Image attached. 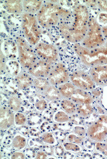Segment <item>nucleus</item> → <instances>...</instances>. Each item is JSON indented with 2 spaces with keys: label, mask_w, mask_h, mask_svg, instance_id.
<instances>
[{
  "label": "nucleus",
  "mask_w": 107,
  "mask_h": 159,
  "mask_svg": "<svg viewBox=\"0 0 107 159\" xmlns=\"http://www.w3.org/2000/svg\"><path fill=\"white\" fill-rule=\"evenodd\" d=\"M90 16L85 5H79L74 9L71 24L62 21L59 24L60 32L64 38L72 43H79L87 34Z\"/></svg>",
  "instance_id": "f257e3e1"
},
{
  "label": "nucleus",
  "mask_w": 107,
  "mask_h": 159,
  "mask_svg": "<svg viewBox=\"0 0 107 159\" xmlns=\"http://www.w3.org/2000/svg\"><path fill=\"white\" fill-rule=\"evenodd\" d=\"M71 16L70 12L54 2L43 3L37 14L39 24L44 28H50L67 20Z\"/></svg>",
  "instance_id": "f03ea898"
},
{
  "label": "nucleus",
  "mask_w": 107,
  "mask_h": 159,
  "mask_svg": "<svg viewBox=\"0 0 107 159\" xmlns=\"http://www.w3.org/2000/svg\"><path fill=\"white\" fill-rule=\"evenodd\" d=\"M74 49L80 60L85 65L94 66L107 65V42L102 46L93 49H87L76 43Z\"/></svg>",
  "instance_id": "7ed1b4c3"
},
{
  "label": "nucleus",
  "mask_w": 107,
  "mask_h": 159,
  "mask_svg": "<svg viewBox=\"0 0 107 159\" xmlns=\"http://www.w3.org/2000/svg\"><path fill=\"white\" fill-rule=\"evenodd\" d=\"M36 16L24 13L22 15V29L26 40L31 46H35L41 39V30Z\"/></svg>",
  "instance_id": "20e7f679"
},
{
  "label": "nucleus",
  "mask_w": 107,
  "mask_h": 159,
  "mask_svg": "<svg viewBox=\"0 0 107 159\" xmlns=\"http://www.w3.org/2000/svg\"><path fill=\"white\" fill-rule=\"evenodd\" d=\"M105 43L102 28L95 19L90 18L87 34L80 44L91 49L102 46Z\"/></svg>",
  "instance_id": "39448f33"
},
{
  "label": "nucleus",
  "mask_w": 107,
  "mask_h": 159,
  "mask_svg": "<svg viewBox=\"0 0 107 159\" xmlns=\"http://www.w3.org/2000/svg\"><path fill=\"white\" fill-rule=\"evenodd\" d=\"M16 42L18 48L19 62L23 68L28 70L38 60V57L28 41L23 37H18Z\"/></svg>",
  "instance_id": "423d86ee"
},
{
  "label": "nucleus",
  "mask_w": 107,
  "mask_h": 159,
  "mask_svg": "<svg viewBox=\"0 0 107 159\" xmlns=\"http://www.w3.org/2000/svg\"><path fill=\"white\" fill-rule=\"evenodd\" d=\"M34 50L39 59L54 63L59 59V52L55 46L49 43L39 42L34 46Z\"/></svg>",
  "instance_id": "0eeeda50"
},
{
  "label": "nucleus",
  "mask_w": 107,
  "mask_h": 159,
  "mask_svg": "<svg viewBox=\"0 0 107 159\" xmlns=\"http://www.w3.org/2000/svg\"><path fill=\"white\" fill-rule=\"evenodd\" d=\"M69 76L66 66L61 62H59L52 67L47 79L51 85L57 86L68 82Z\"/></svg>",
  "instance_id": "6e6552de"
},
{
  "label": "nucleus",
  "mask_w": 107,
  "mask_h": 159,
  "mask_svg": "<svg viewBox=\"0 0 107 159\" xmlns=\"http://www.w3.org/2000/svg\"><path fill=\"white\" fill-rule=\"evenodd\" d=\"M69 79L71 83L78 89L90 91L95 87V83L90 75L82 70H78L71 73Z\"/></svg>",
  "instance_id": "1a4fd4ad"
},
{
  "label": "nucleus",
  "mask_w": 107,
  "mask_h": 159,
  "mask_svg": "<svg viewBox=\"0 0 107 159\" xmlns=\"http://www.w3.org/2000/svg\"><path fill=\"white\" fill-rule=\"evenodd\" d=\"M51 68V63L38 59L28 70V73L34 78H47Z\"/></svg>",
  "instance_id": "9d476101"
},
{
  "label": "nucleus",
  "mask_w": 107,
  "mask_h": 159,
  "mask_svg": "<svg viewBox=\"0 0 107 159\" xmlns=\"http://www.w3.org/2000/svg\"><path fill=\"white\" fill-rule=\"evenodd\" d=\"M90 139L96 142H102L107 137V129L102 122L98 120L90 125L87 131Z\"/></svg>",
  "instance_id": "9b49d317"
},
{
  "label": "nucleus",
  "mask_w": 107,
  "mask_h": 159,
  "mask_svg": "<svg viewBox=\"0 0 107 159\" xmlns=\"http://www.w3.org/2000/svg\"><path fill=\"white\" fill-rule=\"evenodd\" d=\"M89 73L95 84L100 86L107 85V65L94 66Z\"/></svg>",
  "instance_id": "f8f14e48"
},
{
  "label": "nucleus",
  "mask_w": 107,
  "mask_h": 159,
  "mask_svg": "<svg viewBox=\"0 0 107 159\" xmlns=\"http://www.w3.org/2000/svg\"><path fill=\"white\" fill-rule=\"evenodd\" d=\"M0 126L1 129H7L14 124V114L8 107L2 106L0 111Z\"/></svg>",
  "instance_id": "ddd939ff"
},
{
  "label": "nucleus",
  "mask_w": 107,
  "mask_h": 159,
  "mask_svg": "<svg viewBox=\"0 0 107 159\" xmlns=\"http://www.w3.org/2000/svg\"><path fill=\"white\" fill-rule=\"evenodd\" d=\"M70 99L77 105L91 104L93 101V98L87 91L78 88Z\"/></svg>",
  "instance_id": "4468645a"
},
{
  "label": "nucleus",
  "mask_w": 107,
  "mask_h": 159,
  "mask_svg": "<svg viewBox=\"0 0 107 159\" xmlns=\"http://www.w3.org/2000/svg\"><path fill=\"white\" fill-rule=\"evenodd\" d=\"M3 48L8 59L13 60L19 59L18 48L16 42L10 39L5 41Z\"/></svg>",
  "instance_id": "2eb2a0df"
},
{
  "label": "nucleus",
  "mask_w": 107,
  "mask_h": 159,
  "mask_svg": "<svg viewBox=\"0 0 107 159\" xmlns=\"http://www.w3.org/2000/svg\"><path fill=\"white\" fill-rule=\"evenodd\" d=\"M15 82L19 89L24 90L32 85L33 83V79L29 73L23 72L16 77Z\"/></svg>",
  "instance_id": "dca6fc26"
},
{
  "label": "nucleus",
  "mask_w": 107,
  "mask_h": 159,
  "mask_svg": "<svg viewBox=\"0 0 107 159\" xmlns=\"http://www.w3.org/2000/svg\"><path fill=\"white\" fill-rule=\"evenodd\" d=\"M43 5L42 1H23V8L25 13H38Z\"/></svg>",
  "instance_id": "f3484780"
},
{
  "label": "nucleus",
  "mask_w": 107,
  "mask_h": 159,
  "mask_svg": "<svg viewBox=\"0 0 107 159\" xmlns=\"http://www.w3.org/2000/svg\"><path fill=\"white\" fill-rule=\"evenodd\" d=\"M4 5L6 9L10 14H20L24 11L21 1H5Z\"/></svg>",
  "instance_id": "a211bd4d"
},
{
  "label": "nucleus",
  "mask_w": 107,
  "mask_h": 159,
  "mask_svg": "<svg viewBox=\"0 0 107 159\" xmlns=\"http://www.w3.org/2000/svg\"><path fill=\"white\" fill-rule=\"evenodd\" d=\"M58 89L62 98L70 99L76 90V87L71 82H66L58 86Z\"/></svg>",
  "instance_id": "6ab92c4d"
},
{
  "label": "nucleus",
  "mask_w": 107,
  "mask_h": 159,
  "mask_svg": "<svg viewBox=\"0 0 107 159\" xmlns=\"http://www.w3.org/2000/svg\"><path fill=\"white\" fill-rule=\"evenodd\" d=\"M43 93L46 98L51 101L61 100L62 98L58 88L51 84Z\"/></svg>",
  "instance_id": "aec40b11"
},
{
  "label": "nucleus",
  "mask_w": 107,
  "mask_h": 159,
  "mask_svg": "<svg viewBox=\"0 0 107 159\" xmlns=\"http://www.w3.org/2000/svg\"><path fill=\"white\" fill-rule=\"evenodd\" d=\"M11 144L15 149L19 151H23L27 146L28 139L24 135L20 133H17L13 137Z\"/></svg>",
  "instance_id": "412c9836"
},
{
  "label": "nucleus",
  "mask_w": 107,
  "mask_h": 159,
  "mask_svg": "<svg viewBox=\"0 0 107 159\" xmlns=\"http://www.w3.org/2000/svg\"><path fill=\"white\" fill-rule=\"evenodd\" d=\"M21 66L20 62L16 60H11L6 62V70L9 73V75L12 77H16L20 74Z\"/></svg>",
  "instance_id": "4be33fe9"
},
{
  "label": "nucleus",
  "mask_w": 107,
  "mask_h": 159,
  "mask_svg": "<svg viewBox=\"0 0 107 159\" xmlns=\"http://www.w3.org/2000/svg\"><path fill=\"white\" fill-rule=\"evenodd\" d=\"M61 106L64 111L69 114L72 115L77 112V106L72 100L64 99L61 101Z\"/></svg>",
  "instance_id": "5701e85b"
},
{
  "label": "nucleus",
  "mask_w": 107,
  "mask_h": 159,
  "mask_svg": "<svg viewBox=\"0 0 107 159\" xmlns=\"http://www.w3.org/2000/svg\"><path fill=\"white\" fill-rule=\"evenodd\" d=\"M33 84L38 90L42 92L50 85L47 78H34Z\"/></svg>",
  "instance_id": "b1692460"
},
{
  "label": "nucleus",
  "mask_w": 107,
  "mask_h": 159,
  "mask_svg": "<svg viewBox=\"0 0 107 159\" xmlns=\"http://www.w3.org/2000/svg\"><path fill=\"white\" fill-rule=\"evenodd\" d=\"M93 108L91 104H80L77 106V112L80 116L87 117L93 113Z\"/></svg>",
  "instance_id": "393cba45"
},
{
  "label": "nucleus",
  "mask_w": 107,
  "mask_h": 159,
  "mask_svg": "<svg viewBox=\"0 0 107 159\" xmlns=\"http://www.w3.org/2000/svg\"><path fill=\"white\" fill-rule=\"evenodd\" d=\"M8 107L13 112H16L20 109L21 105V101L16 96H12L9 98L7 102Z\"/></svg>",
  "instance_id": "a878e982"
},
{
  "label": "nucleus",
  "mask_w": 107,
  "mask_h": 159,
  "mask_svg": "<svg viewBox=\"0 0 107 159\" xmlns=\"http://www.w3.org/2000/svg\"><path fill=\"white\" fill-rule=\"evenodd\" d=\"M41 138L42 142L52 146H56L57 140L55 135L51 132H43L42 134Z\"/></svg>",
  "instance_id": "bb28decb"
},
{
  "label": "nucleus",
  "mask_w": 107,
  "mask_h": 159,
  "mask_svg": "<svg viewBox=\"0 0 107 159\" xmlns=\"http://www.w3.org/2000/svg\"><path fill=\"white\" fill-rule=\"evenodd\" d=\"M53 120L56 123H65L69 120V114L63 111H58L53 116Z\"/></svg>",
  "instance_id": "cd10ccee"
},
{
  "label": "nucleus",
  "mask_w": 107,
  "mask_h": 159,
  "mask_svg": "<svg viewBox=\"0 0 107 159\" xmlns=\"http://www.w3.org/2000/svg\"><path fill=\"white\" fill-rule=\"evenodd\" d=\"M65 149L66 151L71 152H79L82 150V148L80 147L79 144L77 143H72L70 142H67L62 144Z\"/></svg>",
  "instance_id": "c85d7f7f"
},
{
  "label": "nucleus",
  "mask_w": 107,
  "mask_h": 159,
  "mask_svg": "<svg viewBox=\"0 0 107 159\" xmlns=\"http://www.w3.org/2000/svg\"><path fill=\"white\" fill-rule=\"evenodd\" d=\"M27 119L24 114L16 112L14 114V124L16 126H20L25 125L26 123Z\"/></svg>",
  "instance_id": "c756f323"
},
{
  "label": "nucleus",
  "mask_w": 107,
  "mask_h": 159,
  "mask_svg": "<svg viewBox=\"0 0 107 159\" xmlns=\"http://www.w3.org/2000/svg\"><path fill=\"white\" fill-rule=\"evenodd\" d=\"M84 137L80 136L75 133H71L67 137V139L69 142L72 143H77L78 144H82L84 141Z\"/></svg>",
  "instance_id": "7c9ffc66"
},
{
  "label": "nucleus",
  "mask_w": 107,
  "mask_h": 159,
  "mask_svg": "<svg viewBox=\"0 0 107 159\" xmlns=\"http://www.w3.org/2000/svg\"><path fill=\"white\" fill-rule=\"evenodd\" d=\"M96 150L102 152L103 154L107 157V144H105L102 142H97L95 144Z\"/></svg>",
  "instance_id": "2f4dec72"
},
{
  "label": "nucleus",
  "mask_w": 107,
  "mask_h": 159,
  "mask_svg": "<svg viewBox=\"0 0 107 159\" xmlns=\"http://www.w3.org/2000/svg\"><path fill=\"white\" fill-rule=\"evenodd\" d=\"M48 104L46 100L43 99L39 100L35 103V107L38 111H43L47 108Z\"/></svg>",
  "instance_id": "473e14b6"
},
{
  "label": "nucleus",
  "mask_w": 107,
  "mask_h": 159,
  "mask_svg": "<svg viewBox=\"0 0 107 159\" xmlns=\"http://www.w3.org/2000/svg\"><path fill=\"white\" fill-rule=\"evenodd\" d=\"M74 133L78 134V136L82 137H85L87 135V131L84 127L82 126H75L74 127Z\"/></svg>",
  "instance_id": "72a5a7b5"
},
{
  "label": "nucleus",
  "mask_w": 107,
  "mask_h": 159,
  "mask_svg": "<svg viewBox=\"0 0 107 159\" xmlns=\"http://www.w3.org/2000/svg\"><path fill=\"white\" fill-rule=\"evenodd\" d=\"M65 148L62 145L55 146L54 149V154L57 157H62L64 155L65 152Z\"/></svg>",
  "instance_id": "f704fd0d"
},
{
  "label": "nucleus",
  "mask_w": 107,
  "mask_h": 159,
  "mask_svg": "<svg viewBox=\"0 0 107 159\" xmlns=\"http://www.w3.org/2000/svg\"><path fill=\"white\" fill-rule=\"evenodd\" d=\"M11 159H25L26 156L25 154L21 152V151H16L13 152L11 156Z\"/></svg>",
  "instance_id": "c9c22d12"
},
{
  "label": "nucleus",
  "mask_w": 107,
  "mask_h": 159,
  "mask_svg": "<svg viewBox=\"0 0 107 159\" xmlns=\"http://www.w3.org/2000/svg\"><path fill=\"white\" fill-rule=\"evenodd\" d=\"M98 21L103 24H107V13H101L98 16Z\"/></svg>",
  "instance_id": "e433bc0d"
},
{
  "label": "nucleus",
  "mask_w": 107,
  "mask_h": 159,
  "mask_svg": "<svg viewBox=\"0 0 107 159\" xmlns=\"http://www.w3.org/2000/svg\"><path fill=\"white\" fill-rule=\"evenodd\" d=\"M98 6L100 7V9L103 11H107V1H99L97 2Z\"/></svg>",
  "instance_id": "4c0bfd02"
},
{
  "label": "nucleus",
  "mask_w": 107,
  "mask_h": 159,
  "mask_svg": "<svg viewBox=\"0 0 107 159\" xmlns=\"http://www.w3.org/2000/svg\"><path fill=\"white\" fill-rule=\"evenodd\" d=\"M48 157V155L42 151H39L37 152L35 158L36 159H46Z\"/></svg>",
  "instance_id": "58836bf2"
},
{
  "label": "nucleus",
  "mask_w": 107,
  "mask_h": 159,
  "mask_svg": "<svg viewBox=\"0 0 107 159\" xmlns=\"http://www.w3.org/2000/svg\"><path fill=\"white\" fill-rule=\"evenodd\" d=\"M102 34L105 39L107 40V26H105L102 29Z\"/></svg>",
  "instance_id": "ea45409f"
},
{
  "label": "nucleus",
  "mask_w": 107,
  "mask_h": 159,
  "mask_svg": "<svg viewBox=\"0 0 107 159\" xmlns=\"http://www.w3.org/2000/svg\"><path fill=\"white\" fill-rule=\"evenodd\" d=\"M106 142H107V137L106 138Z\"/></svg>",
  "instance_id": "a19ab883"
}]
</instances>
